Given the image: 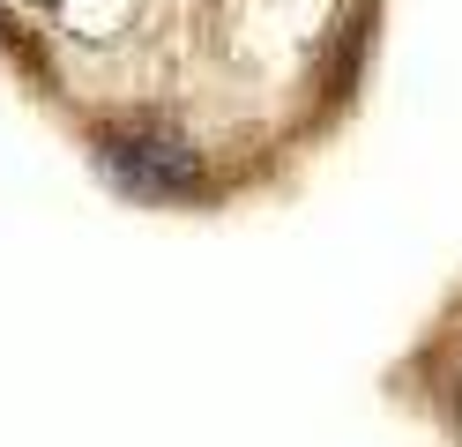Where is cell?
I'll return each instance as SVG.
<instances>
[{"label": "cell", "mask_w": 462, "mask_h": 447, "mask_svg": "<svg viewBox=\"0 0 462 447\" xmlns=\"http://www.w3.org/2000/svg\"><path fill=\"white\" fill-rule=\"evenodd\" d=\"M97 164H105L112 187L134 194V201H187V194H201V157L187 142H171V135H105Z\"/></svg>", "instance_id": "6da1fadb"}]
</instances>
